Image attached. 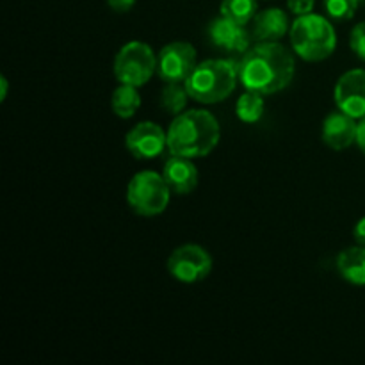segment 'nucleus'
<instances>
[{
  "label": "nucleus",
  "instance_id": "obj_1",
  "mask_svg": "<svg viewBox=\"0 0 365 365\" xmlns=\"http://www.w3.org/2000/svg\"><path fill=\"white\" fill-rule=\"evenodd\" d=\"M294 56L278 41H259L245 52L239 63V81L246 89L260 95H274L292 82Z\"/></svg>",
  "mask_w": 365,
  "mask_h": 365
},
{
  "label": "nucleus",
  "instance_id": "obj_2",
  "mask_svg": "<svg viewBox=\"0 0 365 365\" xmlns=\"http://www.w3.org/2000/svg\"><path fill=\"white\" fill-rule=\"evenodd\" d=\"M221 128L214 114L203 109L184 110L178 114L168 130V150L171 155L205 157L217 146Z\"/></svg>",
  "mask_w": 365,
  "mask_h": 365
},
{
  "label": "nucleus",
  "instance_id": "obj_3",
  "mask_svg": "<svg viewBox=\"0 0 365 365\" xmlns=\"http://www.w3.org/2000/svg\"><path fill=\"white\" fill-rule=\"evenodd\" d=\"M239 81V64L227 59H207L196 64L184 82L189 96L200 103H220L234 93Z\"/></svg>",
  "mask_w": 365,
  "mask_h": 365
},
{
  "label": "nucleus",
  "instance_id": "obj_4",
  "mask_svg": "<svg viewBox=\"0 0 365 365\" xmlns=\"http://www.w3.org/2000/svg\"><path fill=\"white\" fill-rule=\"evenodd\" d=\"M291 43L294 52L309 63L324 61L335 52L337 34L330 21L321 14H303L291 27Z\"/></svg>",
  "mask_w": 365,
  "mask_h": 365
},
{
  "label": "nucleus",
  "instance_id": "obj_5",
  "mask_svg": "<svg viewBox=\"0 0 365 365\" xmlns=\"http://www.w3.org/2000/svg\"><path fill=\"white\" fill-rule=\"evenodd\" d=\"M171 189L163 175L155 171H139L127 187V202L135 214L145 217L159 216L170 203Z\"/></svg>",
  "mask_w": 365,
  "mask_h": 365
},
{
  "label": "nucleus",
  "instance_id": "obj_6",
  "mask_svg": "<svg viewBox=\"0 0 365 365\" xmlns=\"http://www.w3.org/2000/svg\"><path fill=\"white\" fill-rule=\"evenodd\" d=\"M159 68V59L146 43L130 41L121 46L114 59V77L120 84L141 88L153 77Z\"/></svg>",
  "mask_w": 365,
  "mask_h": 365
},
{
  "label": "nucleus",
  "instance_id": "obj_7",
  "mask_svg": "<svg viewBox=\"0 0 365 365\" xmlns=\"http://www.w3.org/2000/svg\"><path fill=\"white\" fill-rule=\"evenodd\" d=\"M168 271L182 284H196L205 280L212 271V257L198 245H184L168 259Z\"/></svg>",
  "mask_w": 365,
  "mask_h": 365
},
{
  "label": "nucleus",
  "instance_id": "obj_8",
  "mask_svg": "<svg viewBox=\"0 0 365 365\" xmlns=\"http://www.w3.org/2000/svg\"><path fill=\"white\" fill-rule=\"evenodd\" d=\"M159 75L164 82H185L196 68V50L187 41H175L159 52Z\"/></svg>",
  "mask_w": 365,
  "mask_h": 365
},
{
  "label": "nucleus",
  "instance_id": "obj_9",
  "mask_svg": "<svg viewBox=\"0 0 365 365\" xmlns=\"http://www.w3.org/2000/svg\"><path fill=\"white\" fill-rule=\"evenodd\" d=\"M335 106L351 118L365 116V70H349L335 84Z\"/></svg>",
  "mask_w": 365,
  "mask_h": 365
},
{
  "label": "nucleus",
  "instance_id": "obj_10",
  "mask_svg": "<svg viewBox=\"0 0 365 365\" xmlns=\"http://www.w3.org/2000/svg\"><path fill=\"white\" fill-rule=\"evenodd\" d=\"M125 145L135 159H153L168 146V134H164L163 128L153 121H141L128 132Z\"/></svg>",
  "mask_w": 365,
  "mask_h": 365
},
{
  "label": "nucleus",
  "instance_id": "obj_11",
  "mask_svg": "<svg viewBox=\"0 0 365 365\" xmlns=\"http://www.w3.org/2000/svg\"><path fill=\"white\" fill-rule=\"evenodd\" d=\"M207 34L212 45L227 52H248L250 50L252 32L246 31L245 25L227 16H220L210 21Z\"/></svg>",
  "mask_w": 365,
  "mask_h": 365
},
{
  "label": "nucleus",
  "instance_id": "obj_12",
  "mask_svg": "<svg viewBox=\"0 0 365 365\" xmlns=\"http://www.w3.org/2000/svg\"><path fill=\"white\" fill-rule=\"evenodd\" d=\"M356 127L359 123H355V118L342 110L328 114L323 123V134H321L323 143L335 152L349 148L353 143H356Z\"/></svg>",
  "mask_w": 365,
  "mask_h": 365
},
{
  "label": "nucleus",
  "instance_id": "obj_13",
  "mask_svg": "<svg viewBox=\"0 0 365 365\" xmlns=\"http://www.w3.org/2000/svg\"><path fill=\"white\" fill-rule=\"evenodd\" d=\"M163 177L175 195H189L198 185V170L187 157H171L164 166Z\"/></svg>",
  "mask_w": 365,
  "mask_h": 365
},
{
  "label": "nucleus",
  "instance_id": "obj_14",
  "mask_svg": "<svg viewBox=\"0 0 365 365\" xmlns=\"http://www.w3.org/2000/svg\"><path fill=\"white\" fill-rule=\"evenodd\" d=\"M289 32V16L278 7H269L253 18L252 36L257 41H280Z\"/></svg>",
  "mask_w": 365,
  "mask_h": 365
},
{
  "label": "nucleus",
  "instance_id": "obj_15",
  "mask_svg": "<svg viewBox=\"0 0 365 365\" xmlns=\"http://www.w3.org/2000/svg\"><path fill=\"white\" fill-rule=\"evenodd\" d=\"M337 271L351 285H365V246H353L339 253Z\"/></svg>",
  "mask_w": 365,
  "mask_h": 365
},
{
  "label": "nucleus",
  "instance_id": "obj_16",
  "mask_svg": "<svg viewBox=\"0 0 365 365\" xmlns=\"http://www.w3.org/2000/svg\"><path fill=\"white\" fill-rule=\"evenodd\" d=\"M139 106H141V96H139L138 88L128 84H120L113 93L110 98V107L116 116L128 120L138 113Z\"/></svg>",
  "mask_w": 365,
  "mask_h": 365
},
{
  "label": "nucleus",
  "instance_id": "obj_17",
  "mask_svg": "<svg viewBox=\"0 0 365 365\" xmlns=\"http://www.w3.org/2000/svg\"><path fill=\"white\" fill-rule=\"evenodd\" d=\"M189 98L191 96H189L187 89H185V84L182 86L180 82H166V88L163 89V95H160V107L168 114L178 116V114L185 110Z\"/></svg>",
  "mask_w": 365,
  "mask_h": 365
},
{
  "label": "nucleus",
  "instance_id": "obj_18",
  "mask_svg": "<svg viewBox=\"0 0 365 365\" xmlns=\"http://www.w3.org/2000/svg\"><path fill=\"white\" fill-rule=\"evenodd\" d=\"M237 118L245 123H257L264 114V98L257 91H246L237 98L235 106Z\"/></svg>",
  "mask_w": 365,
  "mask_h": 365
},
{
  "label": "nucleus",
  "instance_id": "obj_19",
  "mask_svg": "<svg viewBox=\"0 0 365 365\" xmlns=\"http://www.w3.org/2000/svg\"><path fill=\"white\" fill-rule=\"evenodd\" d=\"M257 0H223L221 2V16H227L237 24L246 25L255 18Z\"/></svg>",
  "mask_w": 365,
  "mask_h": 365
},
{
  "label": "nucleus",
  "instance_id": "obj_20",
  "mask_svg": "<svg viewBox=\"0 0 365 365\" xmlns=\"http://www.w3.org/2000/svg\"><path fill=\"white\" fill-rule=\"evenodd\" d=\"M360 0H324L327 13L334 20H349L355 16Z\"/></svg>",
  "mask_w": 365,
  "mask_h": 365
},
{
  "label": "nucleus",
  "instance_id": "obj_21",
  "mask_svg": "<svg viewBox=\"0 0 365 365\" xmlns=\"http://www.w3.org/2000/svg\"><path fill=\"white\" fill-rule=\"evenodd\" d=\"M349 45H351L353 52H355L360 59L365 61V21L353 27Z\"/></svg>",
  "mask_w": 365,
  "mask_h": 365
},
{
  "label": "nucleus",
  "instance_id": "obj_22",
  "mask_svg": "<svg viewBox=\"0 0 365 365\" xmlns=\"http://www.w3.org/2000/svg\"><path fill=\"white\" fill-rule=\"evenodd\" d=\"M314 4H316V0H287V7L291 9V13L296 14V16H303V14L312 13Z\"/></svg>",
  "mask_w": 365,
  "mask_h": 365
},
{
  "label": "nucleus",
  "instance_id": "obj_23",
  "mask_svg": "<svg viewBox=\"0 0 365 365\" xmlns=\"http://www.w3.org/2000/svg\"><path fill=\"white\" fill-rule=\"evenodd\" d=\"M107 4L116 13H127V11H130L134 7L135 0H107Z\"/></svg>",
  "mask_w": 365,
  "mask_h": 365
},
{
  "label": "nucleus",
  "instance_id": "obj_24",
  "mask_svg": "<svg viewBox=\"0 0 365 365\" xmlns=\"http://www.w3.org/2000/svg\"><path fill=\"white\" fill-rule=\"evenodd\" d=\"M356 145H359L360 152L365 153V116L360 118V123L356 127Z\"/></svg>",
  "mask_w": 365,
  "mask_h": 365
},
{
  "label": "nucleus",
  "instance_id": "obj_25",
  "mask_svg": "<svg viewBox=\"0 0 365 365\" xmlns=\"http://www.w3.org/2000/svg\"><path fill=\"white\" fill-rule=\"evenodd\" d=\"M353 235H355V241L359 242L360 246H365V217L356 223L355 230H353Z\"/></svg>",
  "mask_w": 365,
  "mask_h": 365
},
{
  "label": "nucleus",
  "instance_id": "obj_26",
  "mask_svg": "<svg viewBox=\"0 0 365 365\" xmlns=\"http://www.w3.org/2000/svg\"><path fill=\"white\" fill-rule=\"evenodd\" d=\"M7 89H9V84H7V78L2 75L0 77V100H6Z\"/></svg>",
  "mask_w": 365,
  "mask_h": 365
}]
</instances>
